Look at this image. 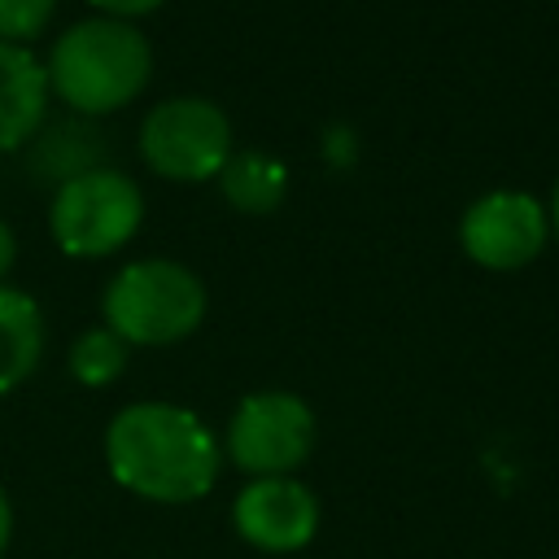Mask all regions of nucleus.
Segmentation results:
<instances>
[{
	"label": "nucleus",
	"instance_id": "1",
	"mask_svg": "<svg viewBox=\"0 0 559 559\" xmlns=\"http://www.w3.org/2000/svg\"><path fill=\"white\" fill-rule=\"evenodd\" d=\"M109 476L148 502H197L223 467L218 437L175 402L122 406L105 428Z\"/></svg>",
	"mask_w": 559,
	"mask_h": 559
},
{
	"label": "nucleus",
	"instance_id": "2",
	"mask_svg": "<svg viewBox=\"0 0 559 559\" xmlns=\"http://www.w3.org/2000/svg\"><path fill=\"white\" fill-rule=\"evenodd\" d=\"M153 48L122 17L74 22L48 57V87L79 114H114L148 83Z\"/></svg>",
	"mask_w": 559,
	"mask_h": 559
},
{
	"label": "nucleus",
	"instance_id": "3",
	"mask_svg": "<svg viewBox=\"0 0 559 559\" xmlns=\"http://www.w3.org/2000/svg\"><path fill=\"white\" fill-rule=\"evenodd\" d=\"M205 314L201 280L170 258H140L105 288V328L127 345H170Z\"/></svg>",
	"mask_w": 559,
	"mask_h": 559
},
{
	"label": "nucleus",
	"instance_id": "4",
	"mask_svg": "<svg viewBox=\"0 0 559 559\" xmlns=\"http://www.w3.org/2000/svg\"><path fill=\"white\" fill-rule=\"evenodd\" d=\"M140 214H144L140 188L118 170L92 166V170L61 179L48 223H52L57 245L70 258H105L135 236Z\"/></svg>",
	"mask_w": 559,
	"mask_h": 559
},
{
	"label": "nucleus",
	"instance_id": "5",
	"mask_svg": "<svg viewBox=\"0 0 559 559\" xmlns=\"http://www.w3.org/2000/svg\"><path fill=\"white\" fill-rule=\"evenodd\" d=\"M140 153L148 170L175 183L218 179L231 157V122L205 96H170L148 109L140 127Z\"/></svg>",
	"mask_w": 559,
	"mask_h": 559
},
{
	"label": "nucleus",
	"instance_id": "6",
	"mask_svg": "<svg viewBox=\"0 0 559 559\" xmlns=\"http://www.w3.org/2000/svg\"><path fill=\"white\" fill-rule=\"evenodd\" d=\"M314 450V415L297 393H249L227 424V459L249 472L253 480L262 476H288L301 467Z\"/></svg>",
	"mask_w": 559,
	"mask_h": 559
},
{
	"label": "nucleus",
	"instance_id": "7",
	"mask_svg": "<svg viewBox=\"0 0 559 559\" xmlns=\"http://www.w3.org/2000/svg\"><path fill=\"white\" fill-rule=\"evenodd\" d=\"M546 236H550L546 210L528 192H489L472 201L459 223L463 253L489 271L528 266L546 249Z\"/></svg>",
	"mask_w": 559,
	"mask_h": 559
},
{
	"label": "nucleus",
	"instance_id": "8",
	"mask_svg": "<svg viewBox=\"0 0 559 559\" xmlns=\"http://www.w3.org/2000/svg\"><path fill=\"white\" fill-rule=\"evenodd\" d=\"M236 533L266 550V555H293L314 542L319 533V502L314 493L293 476H262L249 480L231 502Z\"/></svg>",
	"mask_w": 559,
	"mask_h": 559
},
{
	"label": "nucleus",
	"instance_id": "9",
	"mask_svg": "<svg viewBox=\"0 0 559 559\" xmlns=\"http://www.w3.org/2000/svg\"><path fill=\"white\" fill-rule=\"evenodd\" d=\"M48 109V70L31 48L0 39V153L31 140Z\"/></svg>",
	"mask_w": 559,
	"mask_h": 559
},
{
	"label": "nucleus",
	"instance_id": "10",
	"mask_svg": "<svg viewBox=\"0 0 559 559\" xmlns=\"http://www.w3.org/2000/svg\"><path fill=\"white\" fill-rule=\"evenodd\" d=\"M44 349V314L39 306L0 284V393L17 389L35 367Z\"/></svg>",
	"mask_w": 559,
	"mask_h": 559
},
{
	"label": "nucleus",
	"instance_id": "11",
	"mask_svg": "<svg viewBox=\"0 0 559 559\" xmlns=\"http://www.w3.org/2000/svg\"><path fill=\"white\" fill-rule=\"evenodd\" d=\"M218 188L240 214H271L288 192V170L266 153H231L218 170Z\"/></svg>",
	"mask_w": 559,
	"mask_h": 559
},
{
	"label": "nucleus",
	"instance_id": "12",
	"mask_svg": "<svg viewBox=\"0 0 559 559\" xmlns=\"http://www.w3.org/2000/svg\"><path fill=\"white\" fill-rule=\"evenodd\" d=\"M127 371V341L109 328H92L70 345V376L87 389H105Z\"/></svg>",
	"mask_w": 559,
	"mask_h": 559
},
{
	"label": "nucleus",
	"instance_id": "13",
	"mask_svg": "<svg viewBox=\"0 0 559 559\" xmlns=\"http://www.w3.org/2000/svg\"><path fill=\"white\" fill-rule=\"evenodd\" d=\"M57 0H0V39L4 44H26L35 35H44V26L52 22Z\"/></svg>",
	"mask_w": 559,
	"mask_h": 559
},
{
	"label": "nucleus",
	"instance_id": "14",
	"mask_svg": "<svg viewBox=\"0 0 559 559\" xmlns=\"http://www.w3.org/2000/svg\"><path fill=\"white\" fill-rule=\"evenodd\" d=\"M105 17H122V22H131V17H140V13H153L162 0H92Z\"/></svg>",
	"mask_w": 559,
	"mask_h": 559
},
{
	"label": "nucleus",
	"instance_id": "15",
	"mask_svg": "<svg viewBox=\"0 0 559 559\" xmlns=\"http://www.w3.org/2000/svg\"><path fill=\"white\" fill-rule=\"evenodd\" d=\"M13 258H17V240H13V231H9V223L0 218V280L9 275V266H13Z\"/></svg>",
	"mask_w": 559,
	"mask_h": 559
},
{
	"label": "nucleus",
	"instance_id": "16",
	"mask_svg": "<svg viewBox=\"0 0 559 559\" xmlns=\"http://www.w3.org/2000/svg\"><path fill=\"white\" fill-rule=\"evenodd\" d=\"M9 533H13V507H9V498L0 489V550L9 546Z\"/></svg>",
	"mask_w": 559,
	"mask_h": 559
},
{
	"label": "nucleus",
	"instance_id": "17",
	"mask_svg": "<svg viewBox=\"0 0 559 559\" xmlns=\"http://www.w3.org/2000/svg\"><path fill=\"white\" fill-rule=\"evenodd\" d=\"M550 210H555V231H559V183H555V205Z\"/></svg>",
	"mask_w": 559,
	"mask_h": 559
}]
</instances>
